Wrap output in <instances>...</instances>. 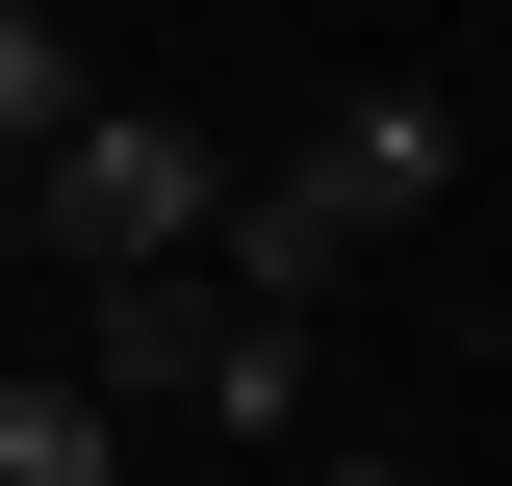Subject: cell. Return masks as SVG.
Wrapping results in <instances>:
<instances>
[{"label":"cell","mask_w":512,"mask_h":486,"mask_svg":"<svg viewBox=\"0 0 512 486\" xmlns=\"http://www.w3.org/2000/svg\"><path fill=\"white\" fill-rule=\"evenodd\" d=\"M282 180H308L333 231L384 256V231H410V205H461V77H359V103H333L308 154H282Z\"/></svg>","instance_id":"cell-2"},{"label":"cell","mask_w":512,"mask_h":486,"mask_svg":"<svg viewBox=\"0 0 512 486\" xmlns=\"http://www.w3.org/2000/svg\"><path fill=\"white\" fill-rule=\"evenodd\" d=\"M128 461V384H77V359H0V486H103Z\"/></svg>","instance_id":"cell-3"},{"label":"cell","mask_w":512,"mask_h":486,"mask_svg":"<svg viewBox=\"0 0 512 486\" xmlns=\"http://www.w3.org/2000/svg\"><path fill=\"white\" fill-rule=\"evenodd\" d=\"M0 256H26V154H0Z\"/></svg>","instance_id":"cell-5"},{"label":"cell","mask_w":512,"mask_h":486,"mask_svg":"<svg viewBox=\"0 0 512 486\" xmlns=\"http://www.w3.org/2000/svg\"><path fill=\"white\" fill-rule=\"evenodd\" d=\"M205 180H231V154H205L180 103L77 77V103L26 128V256H77V282H103V256H180V231H205Z\"/></svg>","instance_id":"cell-1"},{"label":"cell","mask_w":512,"mask_h":486,"mask_svg":"<svg viewBox=\"0 0 512 486\" xmlns=\"http://www.w3.org/2000/svg\"><path fill=\"white\" fill-rule=\"evenodd\" d=\"M77 77H103V52H77L52 0H0V154H26V128H52V103H77Z\"/></svg>","instance_id":"cell-4"}]
</instances>
